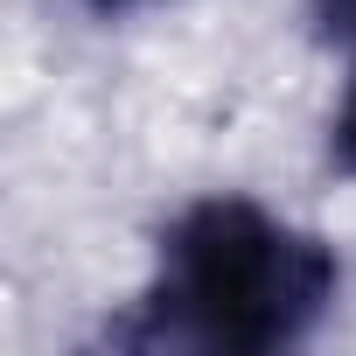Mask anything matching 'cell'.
I'll use <instances>...</instances> for the list:
<instances>
[{
    "label": "cell",
    "mask_w": 356,
    "mask_h": 356,
    "mask_svg": "<svg viewBox=\"0 0 356 356\" xmlns=\"http://www.w3.org/2000/svg\"><path fill=\"white\" fill-rule=\"evenodd\" d=\"M335 286L342 266L314 231L273 217L252 196H203L161 231L140 307L105 335L126 349L266 356L307 342L335 307Z\"/></svg>",
    "instance_id": "1"
},
{
    "label": "cell",
    "mask_w": 356,
    "mask_h": 356,
    "mask_svg": "<svg viewBox=\"0 0 356 356\" xmlns=\"http://www.w3.org/2000/svg\"><path fill=\"white\" fill-rule=\"evenodd\" d=\"M307 22L328 49H342L356 63V0H307Z\"/></svg>",
    "instance_id": "2"
},
{
    "label": "cell",
    "mask_w": 356,
    "mask_h": 356,
    "mask_svg": "<svg viewBox=\"0 0 356 356\" xmlns=\"http://www.w3.org/2000/svg\"><path fill=\"white\" fill-rule=\"evenodd\" d=\"M328 168L342 182H356V77H349V91H342V105L328 119Z\"/></svg>",
    "instance_id": "3"
},
{
    "label": "cell",
    "mask_w": 356,
    "mask_h": 356,
    "mask_svg": "<svg viewBox=\"0 0 356 356\" xmlns=\"http://www.w3.org/2000/svg\"><path fill=\"white\" fill-rule=\"evenodd\" d=\"M77 8H91V15L119 22V15H147V8H168V0H77Z\"/></svg>",
    "instance_id": "4"
}]
</instances>
